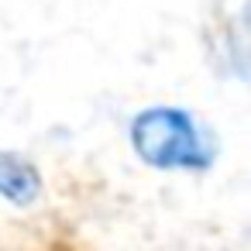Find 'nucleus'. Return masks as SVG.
Wrapping results in <instances>:
<instances>
[{
    "label": "nucleus",
    "instance_id": "f257e3e1",
    "mask_svg": "<svg viewBox=\"0 0 251 251\" xmlns=\"http://www.w3.org/2000/svg\"><path fill=\"white\" fill-rule=\"evenodd\" d=\"M134 155L162 172H196L213 162V141L182 107H148L131 121Z\"/></svg>",
    "mask_w": 251,
    "mask_h": 251
},
{
    "label": "nucleus",
    "instance_id": "f03ea898",
    "mask_svg": "<svg viewBox=\"0 0 251 251\" xmlns=\"http://www.w3.org/2000/svg\"><path fill=\"white\" fill-rule=\"evenodd\" d=\"M45 189V179L35 162L14 151H0V196L14 206H31Z\"/></svg>",
    "mask_w": 251,
    "mask_h": 251
}]
</instances>
